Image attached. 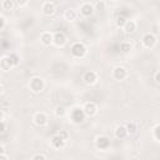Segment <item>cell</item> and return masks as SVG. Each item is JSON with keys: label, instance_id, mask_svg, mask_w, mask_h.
Listing matches in <instances>:
<instances>
[{"label": "cell", "instance_id": "7c38bea8", "mask_svg": "<svg viewBox=\"0 0 160 160\" xmlns=\"http://www.w3.org/2000/svg\"><path fill=\"white\" fill-rule=\"evenodd\" d=\"M34 122L39 126H42L48 122V116L45 112H36L35 116H34Z\"/></svg>", "mask_w": 160, "mask_h": 160}, {"label": "cell", "instance_id": "277c9868", "mask_svg": "<svg viewBox=\"0 0 160 160\" xmlns=\"http://www.w3.org/2000/svg\"><path fill=\"white\" fill-rule=\"evenodd\" d=\"M84 119H85V114H84L82 109H80V108L72 109V111H71V120H72V122L80 124V122L84 121Z\"/></svg>", "mask_w": 160, "mask_h": 160}, {"label": "cell", "instance_id": "e0dca14e", "mask_svg": "<svg viewBox=\"0 0 160 160\" xmlns=\"http://www.w3.org/2000/svg\"><path fill=\"white\" fill-rule=\"evenodd\" d=\"M124 30L126 34H132L136 30V22L134 20H128L124 25Z\"/></svg>", "mask_w": 160, "mask_h": 160}, {"label": "cell", "instance_id": "f546056e", "mask_svg": "<svg viewBox=\"0 0 160 160\" xmlns=\"http://www.w3.org/2000/svg\"><path fill=\"white\" fill-rule=\"evenodd\" d=\"M16 4H18V6H25L29 4V1H16Z\"/></svg>", "mask_w": 160, "mask_h": 160}, {"label": "cell", "instance_id": "836d02e7", "mask_svg": "<svg viewBox=\"0 0 160 160\" xmlns=\"http://www.w3.org/2000/svg\"><path fill=\"white\" fill-rule=\"evenodd\" d=\"M0 160H9V159H8V156L4 154V155H0Z\"/></svg>", "mask_w": 160, "mask_h": 160}, {"label": "cell", "instance_id": "7a4b0ae2", "mask_svg": "<svg viewBox=\"0 0 160 160\" xmlns=\"http://www.w3.org/2000/svg\"><path fill=\"white\" fill-rule=\"evenodd\" d=\"M29 86H30V90H31L32 92L39 94V92H41L42 89H44V80H42L41 78L35 76V78H32V79L30 80Z\"/></svg>", "mask_w": 160, "mask_h": 160}, {"label": "cell", "instance_id": "4316f807", "mask_svg": "<svg viewBox=\"0 0 160 160\" xmlns=\"http://www.w3.org/2000/svg\"><path fill=\"white\" fill-rule=\"evenodd\" d=\"M104 6H105V2L104 1H100V2H96L94 9L96 8V10H104Z\"/></svg>", "mask_w": 160, "mask_h": 160}, {"label": "cell", "instance_id": "1f68e13d", "mask_svg": "<svg viewBox=\"0 0 160 160\" xmlns=\"http://www.w3.org/2000/svg\"><path fill=\"white\" fill-rule=\"evenodd\" d=\"M155 82H156V84H159V82H160V80H159V71H156V72H155Z\"/></svg>", "mask_w": 160, "mask_h": 160}, {"label": "cell", "instance_id": "5bb4252c", "mask_svg": "<svg viewBox=\"0 0 160 160\" xmlns=\"http://www.w3.org/2000/svg\"><path fill=\"white\" fill-rule=\"evenodd\" d=\"M40 41H41V44H42V45H45V46H48V45L52 44V34H51V32H49V31L42 32V34L40 35Z\"/></svg>", "mask_w": 160, "mask_h": 160}, {"label": "cell", "instance_id": "ac0fdd59", "mask_svg": "<svg viewBox=\"0 0 160 160\" xmlns=\"http://www.w3.org/2000/svg\"><path fill=\"white\" fill-rule=\"evenodd\" d=\"M64 15H65V19H66L68 21H74V20L76 19V11H75L74 9H69V10H66Z\"/></svg>", "mask_w": 160, "mask_h": 160}, {"label": "cell", "instance_id": "e575fe53", "mask_svg": "<svg viewBox=\"0 0 160 160\" xmlns=\"http://www.w3.org/2000/svg\"><path fill=\"white\" fill-rule=\"evenodd\" d=\"M2 118H4V114H2V111H0V121L2 120Z\"/></svg>", "mask_w": 160, "mask_h": 160}, {"label": "cell", "instance_id": "2e32d148", "mask_svg": "<svg viewBox=\"0 0 160 160\" xmlns=\"http://www.w3.org/2000/svg\"><path fill=\"white\" fill-rule=\"evenodd\" d=\"M114 134H115V138H116V139H125V138L128 136V131H126L125 126H122V125L118 126V128L115 129Z\"/></svg>", "mask_w": 160, "mask_h": 160}, {"label": "cell", "instance_id": "d590c367", "mask_svg": "<svg viewBox=\"0 0 160 160\" xmlns=\"http://www.w3.org/2000/svg\"><path fill=\"white\" fill-rule=\"evenodd\" d=\"M1 91H2V86L0 85V94H1Z\"/></svg>", "mask_w": 160, "mask_h": 160}, {"label": "cell", "instance_id": "5b68a950", "mask_svg": "<svg viewBox=\"0 0 160 160\" xmlns=\"http://www.w3.org/2000/svg\"><path fill=\"white\" fill-rule=\"evenodd\" d=\"M82 111H84L85 116H92V115H95V114H96V111H98V106H96V104H95V102L89 101V102H86V104L84 105Z\"/></svg>", "mask_w": 160, "mask_h": 160}, {"label": "cell", "instance_id": "44dd1931", "mask_svg": "<svg viewBox=\"0 0 160 160\" xmlns=\"http://www.w3.org/2000/svg\"><path fill=\"white\" fill-rule=\"evenodd\" d=\"M120 50H121V52H124V54L130 52V51H131V44H130V42H121Z\"/></svg>", "mask_w": 160, "mask_h": 160}, {"label": "cell", "instance_id": "cb8c5ba5", "mask_svg": "<svg viewBox=\"0 0 160 160\" xmlns=\"http://www.w3.org/2000/svg\"><path fill=\"white\" fill-rule=\"evenodd\" d=\"M126 21H128V19H126L125 16L120 15V16H118V19H116V25H118L119 28H124V25H125Z\"/></svg>", "mask_w": 160, "mask_h": 160}, {"label": "cell", "instance_id": "f1b7e54d", "mask_svg": "<svg viewBox=\"0 0 160 160\" xmlns=\"http://www.w3.org/2000/svg\"><path fill=\"white\" fill-rule=\"evenodd\" d=\"M5 128H6V126H5V122L1 120V121H0V134H1V132H4Z\"/></svg>", "mask_w": 160, "mask_h": 160}, {"label": "cell", "instance_id": "4fadbf2b", "mask_svg": "<svg viewBox=\"0 0 160 160\" xmlns=\"http://www.w3.org/2000/svg\"><path fill=\"white\" fill-rule=\"evenodd\" d=\"M51 146L54 149H61L65 146V140H62L58 134L51 138Z\"/></svg>", "mask_w": 160, "mask_h": 160}, {"label": "cell", "instance_id": "ffe728a7", "mask_svg": "<svg viewBox=\"0 0 160 160\" xmlns=\"http://www.w3.org/2000/svg\"><path fill=\"white\" fill-rule=\"evenodd\" d=\"M55 115H56L58 118H64V116L66 115L65 108H64V106H56V108H55Z\"/></svg>", "mask_w": 160, "mask_h": 160}, {"label": "cell", "instance_id": "484cf974", "mask_svg": "<svg viewBox=\"0 0 160 160\" xmlns=\"http://www.w3.org/2000/svg\"><path fill=\"white\" fill-rule=\"evenodd\" d=\"M58 135H59L62 140H65V141H66L68 138H69V134H68V131H65V130H60V131L58 132Z\"/></svg>", "mask_w": 160, "mask_h": 160}, {"label": "cell", "instance_id": "d6a6232c", "mask_svg": "<svg viewBox=\"0 0 160 160\" xmlns=\"http://www.w3.org/2000/svg\"><path fill=\"white\" fill-rule=\"evenodd\" d=\"M4 154H5V149L2 145H0V155H4Z\"/></svg>", "mask_w": 160, "mask_h": 160}, {"label": "cell", "instance_id": "7402d4cb", "mask_svg": "<svg viewBox=\"0 0 160 160\" xmlns=\"http://www.w3.org/2000/svg\"><path fill=\"white\" fill-rule=\"evenodd\" d=\"M1 6H2L4 10H12V8H14V2H12L11 0H5V1L1 2Z\"/></svg>", "mask_w": 160, "mask_h": 160}, {"label": "cell", "instance_id": "4dcf8cb0", "mask_svg": "<svg viewBox=\"0 0 160 160\" xmlns=\"http://www.w3.org/2000/svg\"><path fill=\"white\" fill-rule=\"evenodd\" d=\"M4 26H5V20H4L2 16H0V30H1Z\"/></svg>", "mask_w": 160, "mask_h": 160}, {"label": "cell", "instance_id": "6da1fadb", "mask_svg": "<svg viewBox=\"0 0 160 160\" xmlns=\"http://www.w3.org/2000/svg\"><path fill=\"white\" fill-rule=\"evenodd\" d=\"M70 52L75 58H82L86 54V48L82 42H74L70 48Z\"/></svg>", "mask_w": 160, "mask_h": 160}, {"label": "cell", "instance_id": "8992f818", "mask_svg": "<svg viewBox=\"0 0 160 160\" xmlns=\"http://www.w3.org/2000/svg\"><path fill=\"white\" fill-rule=\"evenodd\" d=\"M112 76H114L115 80L121 81V80H124V79L128 76V71H126V69L122 68V66H116V68L114 69V71H112Z\"/></svg>", "mask_w": 160, "mask_h": 160}, {"label": "cell", "instance_id": "83f0119b", "mask_svg": "<svg viewBox=\"0 0 160 160\" xmlns=\"http://www.w3.org/2000/svg\"><path fill=\"white\" fill-rule=\"evenodd\" d=\"M32 160H46V158L42 154H36V155L32 156Z\"/></svg>", "mask_w": 160, "mask_h": 160}, {"label": "cell", "instance_id": "d4e9b609", "mask_svg": "<svg viewBox=\"0 0 160 160\" xmlns=\"http://www.w3.org/2000/svg\"><path fill=\"white\" fill-rule=\"evenodd\" d=\"M159 129H160V126H159V124H156L155 128H154V130H152V132H154V139H155L156 141H159Z\"/></svg>", "mask_w": 160, "mask_h": 160}, {"label": "cell", "instance_id": "603a6c76", "mask_svg": "<svg viewBox=\"0 0 160 160\" xmlns=\"http://www.w3.org/2000/svg\"><path fill=\"white\" fill-rule=\"evenodd\" d=\"M8 56H9L10 61H11L12 66H16V65L20 62V59H19V56H18L16 54H10V55H8Z\"/></svg>", "mask_w": 160, "mask_h": 160}, {"label": "cell", "instance_id": "9c48e42d", "mask_svg": "<svg viewBox=\"0 0 160 160\" xmlns=\"http://www.w3.org/2000/svg\"><path fill=\"white\" fill-rule=\"evenodd\" d=\"M66 42V36L64 32L58 31L52 35V44H55L56 46H62Z\"/></svg>", "mask_w": 160, "mask_h": 160}, {"label": "cell", "instance_id": "3957f363", "mask_svg": "<svg viewBox=\"0 0 160 160\" xmlns=\"http://www.w3.org/2000/svg\"><path fill=\"white\" fill-rule=\"evenodd\" d=\"M156 41H158L156 36H155L154 34H151V32H146V34L142 36V40H141L142 45H144L145 48H148V49L154 48L155 44H156Z\"/></svg>", "mask_w": 160, "mask_h": 160}, {"label": "cell", "instance_id": "ba28073f", "mask_svg": "<svg viewBox=\"0 0 160 160\" xmlns=\"http://www.w3.org/2000/svg\"><path fill=\"white\" fill-rule=\"evenodd\" d=\"M94 5L90 4V2H82L81 6H80V12L81 15L84 16H91L94 14Z\"/></svg>", "mask_w": 160, "mask_h": 160}, {"label": "cell", "instance_id": "9a60e30c", "mask_svg": "<svg viewBox=\"0 0 160 160\" xmlns=\"http://www.w3.org/2000/svg\"><path fill=\"white\" fill-rule=\"evenodd\" d=\"M0 68H1V70H4V71H9V70L12 68V64H11L9 56H4V58L0 60Z\"/></svg>", "mask_w": 160, "mask_h": 160}, {"label": "cell", "instance_id": "8fae6325", "mask_svg": "<svg viewBox=\"0 0 160 160\" xmlns=\"http://www.w3.org/2000/svg\"><path fill=\"white\" fill-rule=\"evenodd\" d=\"M84 81L86 82V84H89V85H91V84H95L96 81H98V74L95 72V71H86L85 74H84Z\"/></svg>", "mask_w": 160, "mask_h": 160}, {"label": "cell", "instance_id": "52a82bcc", "mask_svg": "<svg viewBox=\"0 0 160 160\" xmlns=\"http://www.w3.org/2000/svg\"><path fill=\"white\" fill-rule=\"evenodd\" d=\"M95 145L100 150H106L110 146V140L106 136H98L96 138V141H95Z\"/></svg>", "mask_w": 160, "mask_h": 160}, {"label": "cell", "instance_id": "30bf717a", "mask_svg": "<svg viewBox=\"0 0 160 160\" xmlns=\"http://www.w3.org/2000/svg\"><path fill=\"white\" fill-rule=\"evenodd\" d=\"M41 10H42L44 15L50 16V15H52L54 11H55V4L51 2V1H44V2H42V6H41Z\"/></svg>", "mask_w": 160, "mask_h": 160}, {"label": "cell", "instance_id": "d6986e66", "mask_svg": "<svg viewBox=\"0 0 160 160\" xmlns=\"http://www.w3.org/2000/svg\"><path fill=\"white\" fill-rule=\"evenodd\" d=\"M125 129H126L128 134H135L138 131V125L135 122H129V124H126Z\"/></svg>", "mask_w": 160, "mask_h": 160}]
</instances>
